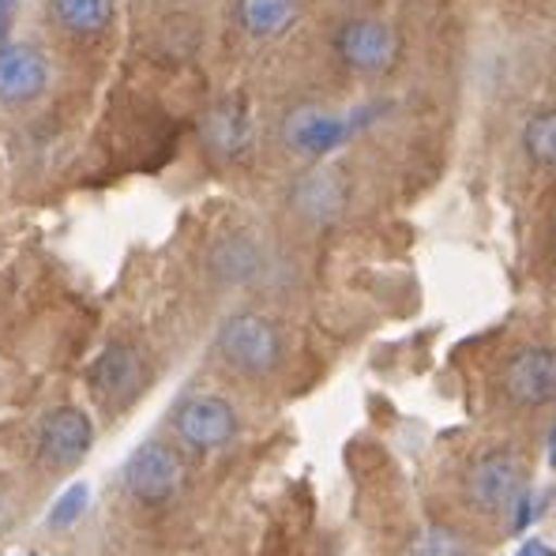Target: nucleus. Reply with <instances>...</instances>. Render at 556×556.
Segmentation results:
<instances>
[{"label": "nucleus", "instance_id": "16", "mask_svg": "<svg viewBox=\"0 0 556 556\" xmlns=\"http://www.w3.org/2000/svg\"><path fill=\"white\" fill-rule=\"evenodd\" d=\"M215 267L226 278H249L260 267V252L244 237H230L215 249Z\"/></svg>", "mask_w": 556, "mask_h": 556}, {"label": "nucleus", "instance_id": "10", "mask_svg": "<svg viewBox=\"0 0 556 556\" xmlns=\"http://www.w3.org/2000/svg\"><path fill=\"white\" fill-rule=\"evenodd\" d=\"M139 380H143V365H139V357L128 346H110L91 365L94 391L102 399H110V403H125V399L139 388Z\"/></svg>", "mask_w": 556, "mask_h": 556}, {"label": "nucleus", "instance_id": "7", "mask_svg": "<svg viewBox=\"0 0 556 556\" xmlns=\"http://www.w3.org/2000/svg\"><path fill=\"white\" fill-rule=\"evenodd\" d=\"M94 444V425L91 417L76 406H61L42 421V459L53 466L79 463Z\"/></svg>", "mask_w": 556, "mask_h": 556}, {"label": "nucleus", "instance_id": "8", "mask_svg": "<svg viewBox=\"0 0 556 556\" xmlns=\"http://www.w3.org/2000/svg\"><path fill=\"white\" fill-rule=\"evenodd\" d=\"M282 136L298 154L320 159V154L334 151V147L350 136V125L342 117H334V113L320 110V105H298V110L286 117Z\"/></svg>", "mask_w": 556, "mask_h": 556}, {"label": "nucleus", "instance_id": "20", "mask_svg": "<svg viewBox=\"0 0 556 556\" xmlns=\"http://www.w3.org/2000/svg\"><path fill=\"white\" fill-rule=\"evenodd\" d=\"M12 15H15V0H0V46H4L8 30H12Z\"/></svg>", "mask_w": 556, "mask_h": 556}, {"label": "nucleus", "instance_id": "17", "mask_svg": "<svg viewBox=\"0 0 556 556\" xmlns=\"http://www.w3.org/2000/svg\"><path fill=\"white\" fill-rule=\"evenodd\" d=\"M410 556H470V549H466V542L459 534H452V530L429 527L410 542Z\"/></svg>", "mask_w": 556, "mask_h": 556}, {"label": "nucleus", "instance_id": "18", "mask_svg": "<svg viewBox=\"0 0 556 556\" xmlns=\"http://www.w3.org/2000/svg\"><path fill=\"white\" fill-rule=\"evenodd\" d=\"M87 496H91V489H87L84 481H76V485L64 489V496L53 504V511H49V527H53V530L76 527V519L87 511Z\"/></svg>", "mask_w": 556, "mask_h": 556}, {"label": "nucleus", "instance_id": "9", "mask_svg": "<svg viewBox=\"0 0 556 556\" xmlns=\"http://www.w3.org/2000/svg\"><path fill=\"white\" fill-rule=\"evenodd\" d=\"M49 87V64L35 46H0V102L20 105Z\"/></svg>", "mask_w": 556, "mask_h": 556}, {"label": "nucleus", "instance_id": "15", "mask_svg": "<svg viewBox=\"0 0 556 556\" xmlns=\"http://www.w3.org/2000/svg\"><path fill=\"white\" fill-rule=\"evenodd\" d=\"M522 143H527V154L545 169H556V110L538 113L534 121L522 132Z\"/></svg>", "mask_w": 556, "mask_h": 556}, {"label": "nucleus", "instance_id": "11", "mask_svg": "<svg viewBox=\"0 0 556 556\" xmlns=\"http://www.w3.org/2000/svg\"><path fill=\"white\" fill-rule=\"evenodd\" d=\"M342 185L334 174H327V169H316V174H308L305 181L298 185V192H293V203H298V211L305 218H313V223H331L334 215L342 211Z\"/></svg>", "mask_w": 556, "mask_h": 556}, {"label": "nucleus", "instance_id": "13", "mask_svg": "<svg viewBox=\"0 0 556 556\" xmlns=\"http://www.w3.org/2000/svg\"><path fill=\"white\" fill-rule=\"evenodd\" d=\"M301 4L298 0H237V15H241V27L252 38H275L286 27H293Z\"/></svg>", "mask_w": 556, "mask_h": 556}, {"label": "nucleus", "instance_id": "12", "mask_svg": "<svg viewBox=\"0 0 556 556\" xmlns=\"http://www.w3.org/2000/svg\"><path fill=\"white\" fill-rule=\"evenodd\" d=\"M203 132H207V143L215 147L218 154H226V159H237V154L249 147V136H252L249 113H244L241 102H223L207 117Z\"/></svg>", "mask_w": 556, "mask_h": 556}, {"label": "nucleus", "instance_id": "14", "mask_svg": "<svg viewBox=\"0 0 556 556\" xmlns=\"http://www.w3.org/2000/svg\"><path fill=\"white\" fill-rule=\"evenodd\" d=\"M53 20L72 35L94 38L113 23V0H53Z\"/></svg>", "mask_w": 556, "mask_h": 556}, {"label": "nucleus", "instance_id": "21", "mask_svg": "<svg viewBox=\"0 0 556 556\" xmlns=\"http://www.w3.org/2000/svg\"><path fill=\"white\" fill-rule=\"evenodd\" d=\"M12 527V496H8V489L0 485V534Z\"/></svg>", "mask_w": 556, "mask_h": 556}, {"label": "nucleus", "instance_id": "22", "mask_svg": "<svg viewBox=\"0 0 556 556\" xmlns=\"http://www.w3.org/2000/svg\"><path fill=\"white\" fill-rule=\"evenodd\" d=\"M519 556H556V553H553L545 542H527V545L519 549Z\"/></svg>", "mask_w": 556, "mask_h": 556}, {"label": "nucleus", "instance_id": "6", "mask_svg": "<svg viewBox=\"0 0 556 556\" xmlns=\"http://www.w3.org/2000/svg\"><path fill=\"white\" fill-rule=\"evenodd\" d=\"M177 432L188 447L195 452H215V447H226L237 432V414L226 399L218 395H200L188 399L177 414Z\"/></svg>", "mask_w": 556, "mask_h": 556}, {"label": "nucleus", "instance_id": "23", "mask_svg": "<svg viewBox=\"0 0 556 556\" xmlns=\"http://www.w3.org/2000/svg\"><path fill=\"white\" fill-rule=\"evenodd\" d=\"M549 459H553V466H556V425H553V440H549Z\"/></svg>", "mask_w": 556, "mask_h": 556}, {"label": "nucleus", "instance_id": "3", "mask_svg": "<svg viewBox=\"0 0 556 556\" xmlns=\"http://www.w3.org/2000/svg\"><path fill=\"white\" fill-rule=\"evenodd\" d=\"M334 49L342 64L357 76H383L399 56V38L380 20H350L334 35Z\"/></svg>", "mask_w": 556, "mask_h": 556}, {"label": "nucleus", "instance_id": "1", "mask_svg": "<svg viewBox=\"0 0 556 556\" xmlns=\"http://www.w3.org/2000/svg\"><path fill=\"white\" fill-rule=\"evenodd\" d=\"M218 350L237 372L264 376L282 357V339H278V327L271 320H264L256 313H237L223 324Z\"/></svg>", "mask_w": 556, "mask_h": 556}, {"label": "nucleus", "instance_id": "19", "mask_svg": "<svg viewBox=\"0 0 556 556\" xmlns=\"http://www.w3.org/2000/svg\"><path fill=\"white\" fill-rule=\"evenodd\" d=\"M511 508H515V527H511V530L530 527V522H534V515H538V496H534V493H527V489H522V493H519V501H515Z\"/></svg>", "mask_w": 556, "mask_h": 556}, {"label": "nucleus", "instance_id": "5", "mask_svg": "<svg viewBox=\"0 0 556 556\" xmlns=\"http://www.w3.org/2000/svg\"><path fill=\"white\" fill-rule=\"evenodd\" d=\"M504 395L515 406H545L556 395V354L549 346H530L504 365Z\"/></svg>", "mask_w": 556, "mask_h": 556}, {"label": "nucleus", "instance_id": "2", "mask_svg": "<svg viewBox=\"0 0 556 556\" xmlns=\"http://www.w3.org/2000/svg\"><path fill=\"white\" fill-rule=\"evenodd\" d=\"M522 481H527V463L515 447H493L470 466L466 478V496L478 511H504L519 501Z\"/></svg>", "mask_w": 556, "mask_h": 556}, {"label": "nucleus", "instance_id": "4", "mask_svg": "<svg viewBox=\"0 0 556 556\" xmlns=\"http://www.w3.org/2000/svg\"><path fill=\"white\" fill-rule=\"evenodd\" d=\"M181 478H185L181 455L169 444H162V440H151V444L139 447L125 470L128 489H132L139 501H154V504L169 501L181 489Z\"/></svg>", "mask_w": 556, "mask_h": 556}]
</instances>
